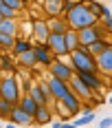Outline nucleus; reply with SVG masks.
<instances>
[{"label":"nucleus","mask_w":112,"mask_h":128,"mask_svg":"<svg viewBox=\"0 0 112 128\" xmlns=\"http://www.w3.org/2000/svg\"><path fill=\"white\" fill-rule=\"evenodd\" d=\"M59 102H62L64 106L68 108V113H70V115H77V113L81 110V100H79V97L75 95L73 90H68V93L64 95V97L59 100Z\"/></svg>","instance_id":"obj_10"},{"label":"nucleus","mask_w":112,"mask_h":128,"mask_svg":"<svg viewBox=\"0 0 112 128\" xmlns=\"http://www.w3.org/2000/svg\"><path fill=\"white\" fill-rule=\"evenodd\" d=\"M7 7H11V9H15V11H20L22 9V4H24V0H2Z\"/></svg>","instance_id":"obj_28"},{"label":"nucleus","mask_w":112,"mask_h":128,"mask_svg":"<svg viewBox=\"0 0 112 128\" xmlns=\"http://www.w3.org/2000/svg\"><path fill=\"white\" fill-rule=\"evenodd\" d=\"M49 68H51V75L59 77V80H64V82H70V77L75 75V68L68 66V64H64V62H51Z\"/></svg>","instance_id":"obj_9"},{"label":"nucleus","mask_w":112,"mask_h":128,"mask_svg":"<svg viewBox=\"0 0 112 128\" xmlns=\"http://www.w3.org/2000/svg\"><path fill=\"white\" fill-rule=\"evenodd\" d=\"M88 2H97V0H88Z\"/></svg>","instance_id":"obj_36"},{"label":"nucleus","mask_w":112,"mask_h":128,"mask_svg":"<svg viewBox=\"0 0 112 128\" xmlns=\"http://www.w3.org/2000/svg\"><path fill=\"white\" fill-rule=\"evenodd\" d=\"M9 117H11L15 124H22V126H26V124H33V115H29L26 110H22V108H20L18 104H15V106L11 108Z\"/></svg>","instance_id":"obj_13"},{"label":"nucleus","mask_w":112,"mask_h":128,"mask_svg":"<svg viewBox=\"0 0 112 128\" xmlns=\"http://www.w3.org/2000/svg\"><path fill=\"white\" fill-rule=\"evenodd\" d=\"M68 55H70V66H73L75 71H92V73H99L97 71V60H95L92 53H88L86 46H77Z\"/></svg>","instance_id":"obj_2"},{"label":"nucleus","mask_w":112,"mask_h":128,"mask_svg":"<svg viewBox=\"0 0 112 128\" xmlns=\"http://www.w3.org/2000/svg\"><path fill=\"white\" fill-rule=\"evenodd\" d=\"M97 60V71L103 75H112V44H108L99 55H95Z\"/></svg>","instance_id":"obj_5"},{"label":"nucleus","mask_w":112,"mask_h":128,"mask_svg":"<svg viewBox=\"0 0 112 128\" xmlns=\"http://www.w3.org/2000/svg\"><path fill=\"white\" fill-rule=\"evenodd\" d=\"M99 126H101V128H108V126H112V117H103V119L99 122Z\"/></svg>","instance_id":"obj_31"},{"label":"nucleus","mask_w":112,"mask_h":128,"mask_svg":"<svg viewBox=\"0 0 112 128\" xmlns=\"http://www.w3.org/2000/svg\"><path fill=\"white\" fill-rule=\"evenodd\" d=\"M103 26H106L108 31H112V13H108V16H103Z\"/></svg>","instance_id":"obj_30"},{"label":"nucleus","mask_w":112,"mask_h":128,"mask_svg":"<svg viewBox=\"0 0 112 128\" xmlns=\"http://www.w3.org/2000/svg\"><path fill=\"white\" fill-rule=\"evenodd\" d=\"M46 46H49L51 53H53V55H57V58H64V55H68L66 42H64V33H51L49 40H46Z\"/></svg>","instance_id":"obj_6"},{"label":"nucleus","mask_w":112,"mask_h":128,"mask_svg":"<svg viewBox=\"0 0 112 128\" xmlns=\"http://www.w3.org/2000/svg\"><path fill=\"white\" fill-rule=\"evenodd\" d=\"M0 33L15 36V33H18V20H15V18H2V20H0Z\"/></svg>","instance_id":"obj_20"},{"label":"nucleus","mask_w":112,"mask_h":128,"mask_svg":"<svg viewBox=\"0 0 112 128\" xmlns=\"http://www.w3.org/2000/svg\"><path fill=\"white\" fill-rule=\"evenodd\" d=\"M33 53H35V60L40 64H44V66H49V64L53 62V53H51V49L46 46V44H37V46H33Z\"/></svg>","instance_id":"obj_14"},{"label":"nucleus","mask_w":112,"mask_h":128,"mask_svg":"<svg viewBox=\"0 0 112 128\" xmlns=\"http://www.w3.org/2000/svg\"><path fill=\"white\" fill-rule=\"evenodd\" d=\"M49 88H51L53 100H62L64 95L70 90V84H68V82H64V80H59V77H55V75H51V80H49Z\"/></svg>","instance_id":"obj_8"},{"label":"nucleus","mask_w":112,"mask_h":128,"mask_svg":"<svg viewBox=\"0 0 112 128\" xmlns=\"http://www.w3.org/2000/svg\"><path fill=\"white\" fill-rule=\"evenodd\" d=\"M79 2H81V0H79Z\"/></svg>","instance_id":"obj_37"},{"label":"nucleus","mask_w":112,"mask_h":128,"mask_svg":"<svg viewBox=\"0 0 112 128\" xmlns=\"http://www.w3.org/2000/svg\"><path fill=\"white\" fill-rule=\"evenodd\" d=\"M2 66H4V68H13V62L9 58H2Z\"/></svg>","instance_id":"obj_32"},{"label":"nucleus","mask_w":112,"mask_h":128,"mask_svg":"<svg viewBox=\"0 0 112 128\" xmlns=\"http://www.w3.org/2000/svg\"><path fill=\"white\" fill-rule=\"evenodd\" d=\"M64 42H66L68 53L75 51L77 46H81V44H79V36H77V29H70V26H68V29L64 31Z\"/></svg>","instance_id":"obj_16"},{"label":"nucleus","mask_w":112,"mask_h":128,"mask_svg":"<svg viewBox=\"0 0 112 128\" xmlns=\"http://www.w3.org/2000/svg\"><path fill=\"white\" fill-rule=\"evenodd\" d=\"M77 77H79L84 84H88L92 90L101 88V80H99V75H97V73H92V71H77Z\"/></svg>","instance_id":"obj_12"},{"label":"nucleus","mask_w":112,"mask_h":128,"mask_svg":"<svg viewBox=\"0 0 112 128\" xmlns=\"http://www.w3.org/2000/svg\"><path fill=\"white\" fill-rule=\"evenodd\" d=\"M18 106H20L22 110H26L29 115H33V113H35V108H37V102L31 97V95H24V97H20V100H18Z\"/></svg>","instance_id":"obj_22"},{"label":"nucleus","mask_w":112,"mask_h":128,"mask_svg":"<svg viewBox=\"0 0 112 128\" xmlns=\"http://www.w3.org/2000/svg\"><path fill=\"white\" fill-rule=\"evenodd\" d=\"M106 46H108V42H106L103 38H99V40H95L92 44H88L86 49H88V53H92V55H99V53L103 51Z\"/></svg>","instance_id":"obj_23"},{"label":"nucleus","mask_w":112,"mask_h":128,"mask_svg":"<svg viewBox=\"0 0 112 128\" xmlns=\"http://www.w3.org/2000/svg\"><path fill=\"white\" fill-rule=\"evenodd\" d=\"M29 49H33V44H31V42H26V40H18V38H15V44H13L11 51H15V55H18V53H24V51H29Z\"/></svg>","instance_id":"obj_26"},{"label":"nucleus","mask_w":112,"mask_h":128,"mask_svg":"<svg viewBox=\"0 0 112 128\" xmlns=\"http://www.w3.org/2000/svg\"><path fill=\"white\" fill-rule=\"evenodd\" d=\"M2 18H4V16H2V13H0V20H2Z\"/></svg>","instance_id":"obj_35"},{"label":"nucleus","mask_w":112,"mask_h":128,"mask_svg":"<svg viewBox=\"0 0 112 128\" xmlns=\"http://www.w3.org/2000/svg\"><path fill=\"white\" fill-rule=\"evenodd\" d=\"M0 13H2V16H4V18H15V9H11V7H7V4H4V7H2V9H0Z\"/></svg>","instance_id":"obj_29"},{"label":"nucleus","mask_w":112,"mask_h":128,"mask_svg":"<svg viewBox=\"0 0 112 128\" xmlns=\"http://www.w3.org/2000/svg\"><path fill=\"white\" fill-rule=\"evenodd\" d=\"M108 104H112V95H110V100H108Z\"/></svg>","instance_id":"obj_34"},{"label":"nucleus","mask_w":112,"mask_h":128,"mask_svg":"<svg viewBox=\"0 0 112 128\" xmlns=\"http://www.w3.org/2000/svg\"><path fill=\"white\" fill-rule=\"evenodd\" d=\"M51 110L46 104H37L35 113H33V122H37V124H51Z\"/></svg>","instance_id":"obj_17"},{"label":"nucleus","mask_w":112,"mask_h":128,"mask_svg":"<svg viewBox=\"0 0 112 128\" xmlns=\"http://www.w3.org/2000/svg\"><path fill=\"white\" fill-rule=\"evenodd\" d=\"M13 44H15V36H9V33H0V49H7V51H11Z\"/></svg>","instance_id":"obj_24"},{"label":"nucleus","mask_w":112,"mask_h":128,"mask_svg":"<svg viewBox=\"0 0 112 128\" xmlns=\"http://www.w3.org/2000/svg\"><path fill=\"white\" fill-rule=\"evenodd\" d=\"M62 4L64 0H44L42 2L44 13H49V16H62Z\"/></svg>","instance_id":"obj_19"},{"label":"nucleus","mask_w":112,"mask_h":128,"mask_svg":"<svg viewBox=\"0 0 112 128\" xmlns=\"http://www.w3.org/2000/svg\"><path fill=\"white\" fill-rule=\"evenodd\" d=\"M0 97L18 104V100H20V86H18L15 77H4V80H0Z\"/></svg>","instance_id":"obj_4"},{"label":"nucleus","mask_w":112,"mask_h":128,"mask_svg":"<svg viewBox=\"0 0 112 128\" xmlns=\"http://www.w3.org/2000/svg\"><path fill=\"white\" fill-rule=\"evenodd\" d=\"M33 36H35L37 42H42V44H46V40L51 36V29L46 24V20H33Z\"/></svg>","instance_id":"obj_11"},{"label":"nucleus","mask_w":112,"mask_h":128,"mask_svg":"<svg viewBox=\"0 0 112 128\" xmlns=\"http://www.w3.org/2000/svg\"><path fill=\"white\" fill-rule=\"evenodd\" d=\"M2 7H4V2H2V0H0V9H2Z\"/></svg>","instance_id":"obj_33"},{"label":"nucleus","mask_w":112,"mask_h":128,"mask_svg":"<svg viewBox=\"0 0 112 128\" xmlns=\"http://www.w3.org/2000/svg\"><path fill=\"white\" fill-rule=\"evenodd\" d=\"M108 29L106 26H99V24H92V26H84V29H77V36H79V44L81 46H88V44H92L95 40L103 38V33H106Z\"/></svg>","instance_id":"obj_3"},{"label":"nucleus","mask_w":112,"mask_h":128,"mask_svg":"<svg viewBox=\"0 0 112 128\" xmlns=\"http://www.w3.org/2000/svg\"><path fill=\"white\" fill-rule=\"evenodd\" d=\"M46 24H49L51 33H64V31L68 29V22L64 20V16H49Z\"/></svg>","instance_id":"obj_15"},{"label":"nucleus","mask_w":112,"mask_h":128,"mask_svg":"<svg viewBox=\"0 0 112 128\" xmlns=\"http://www.w3.org/2000/svg\"><path fill=\"white\" fill-rule=\"evenodd\" d=\"M18 64H20V66H24V68H33V66L37 64L33 49H29V51H24V53H18Z\"/></svg>","instance_id":"obj_18"},{"label":"nucleus","mask_w":112,"mask_h":128,"mask_svg":"<svg viewBox=\"0 0 112 128\" xmlns=\"http://www.w3.org/2000/svg\"><path fill=\"white\" fill-rule=\"evenodd\" d=\"M29 95H31L37 104H49V97H46V93H44V88H42L40 84H31V86H29Z\"/></svg>","instance_id":"obj_21"},{"label":"nucleus","mask_w":112,"mask_h":128,"mask_svg":"<svg viewBox=\"0 0 112 128\" xmlns=\"http://www.w3.org/2000/svg\"><path fill=\"white\" fill-rule=\"evenodd\" d=\"M68 84H70V90H73V93L81 100V102H84V100H92V97H95V90L90 88L88 84H84L77 75L70 77V82H68Z\"/></svg>","instance_id":"obj_7"},{"label":"nucleus","mask_w":112,"mask_h":128,"mask_svg":"<svg viewBox=\"0 0 112 128\" xmlns=\"http://www.w3.org/2000/svg\"><path fill=\"white\" fill-rule=\"evenodd\" d=\"M15 106L13 102H9V100H4V97H0V117H9V113H11V108Z\"/></svg>","instance_id":"obj_27"},{"label":"nucleus","mask_w":112,"mask_h":128,"mask_svg":"<svg viewBox=\"0 0 112 128\" xmlns=\"http://www.w3.org/2000/svg\"><path fill=\"white\" fill-rule=\"evenodd\" d=\"M95 122V113L92 110H84V117L81 119H75L73 126H88V124H92Z\"/></svg>","instance_id":"obj_25"},{"label":"nucleus","mask_w":112,"mask_h":128,"mask_svg":"<svg viewBox=\"0 0 112 128\" xmlns=\"http://www.w3.org/2000/svg\"><path fill=\"white\" fill-rule=\"evenodd\" d=\"M64 20L68 22L70 29H84V26H92L99 22V16H95L92 9L88 7L86 2H75L73 7L66 13H62Z\"/></svg>","instance_id":"obj_1"}]
</instances>
